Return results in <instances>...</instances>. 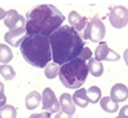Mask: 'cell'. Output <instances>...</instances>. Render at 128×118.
Returning <instances> with one entry per match:
<instances>
[{"label": "cell", "mask_w": 128, "mask_h": 118, "mask_svg": "<svg viewBox=\"0 0 128 118\" xmlns=\"http://www.w3.org/2000/svg\"><path fill=\"white\" fill-rule=\"evenodd\" d=\"M29 118H50V114L48 112H40V114H33L29 116Z\"/></svg>", "instance_id": "cell-25"}, {"label": "cell", "mask_w": 128, "mask_h": 118, "mask_svg": "<svg viewBox=\"0 0 128 118\" xmlns=\"http://www.w3.org/2000/svg\"><path fill=\"white\" fill-rule=\"evenodd\" d=\"M60 104H61L62 111L68 114V115H72L76 112V104L72 101V96L70 94H62L60 97Z\"/></svg>", "instance_id": "cell-13"}, {"label": "cell", "mask_w": 128, "mask_h": 118, "mask_svg": "<svg viewBox=\"0 0 128 118\" xmlns=\"http://www.w3.org/2000/svg\"><path fill=\"white\" fill-rule=\"evenodd\" d=\"M58 72H60V65L50 61V63L46 66L44 75H46V78H48V79H55L58 75Z\"/></svg>", "instance_id": "cell-20"}, {"label": "cell", "mask_w": 128, "mask_h": 118, "mask_svg": "<svg viewBox=\"0 0 128 118\" xmlns=\"http://www.w3.org/2000/svg\"><path fill=\"white\" fill-rule=\"evenodd\" d=\"M5 87H4V83L0 82V108H2L4 105H6V101H7V97L5 95Z\"/></svg>", "instance_id": "cell-23"}, {"label": "cell", "mask_w": 128, "mask_h": 118, "mask_svg": "<svg viewBox=\"0 0 128 118\" xmlns=\"http://www.w3.org/2000/svg\"><path fill=\"white\" fill-rule=\"evenodd\" d=\"M119 116L122 118H128V105H125V107H122V108L120 109Z\"/></svg>", "instance_id": "cell-26"}, {"label": "cell", "mask_w": 128, "mask_h": 118, "mask_svg": "<svg viewBox=\"0 0 128 118\" xmlns=\"http://www.w3.org/2000/svg\"><path fill=\"white\" fill-rule=\"evenodd\" d=\"M13 59V53L8 45L6 44H0V63L2 65L8 64Z\"/></svg>", "instance_id": "cell-18"}, {"label": "cell", "mask_w": 128, "mask_h": 118, "mask_svg": "<svg viewBox=\"0 0 128 118\" xmlns=\"http://www.w3.org/2000/svg\"><path fill=\"white\" fill-rule=\"evenodd\" d=\"M94 54H96V59H97L98 61H100V63H101V60L116 61L120 59V56H119L115 51L110 49L107 43H105V42H101V43L98 45L94 51Z\"/></svg>", "instance_id": "cell-9"}, {"label": "cell", "mask_w": 128, "mask_h": 118, "mask_svg": "<svg viewBox=\"0 0 128 118\" xmlns=\"http://www.w3.org/2000/svg\"><path fill=\"white\" fill-rule=\"evenodd\" d=\"M72 101L76 105L80 107V108H86L90 103L88 96H86V89L82 88V89H78L77 91H74V96H72Z\"/></svg>", "instance_id": "cell-14"}, {"label": "cell", "mask_w": 128, "mask_h": 118, "mask_svg": "<svg viewBox=\"0 0 128 118\" xmlns=\"http://www.w3.org/2000/svg\"><path fill=\"white\" fill-rule=\"evenodd\" d=\"M27 31H26V27L24 28H19V29H15V30L8 31L5 34V40L7 43L12 45L14 47L20 46L21 43L24 40V38L27 37Z\"/></svg>", "instance_id": "cell-10"}, {"label": "cell", "mask_w": 128, "mask_h": 118, "mask_svg": "<svg viewBox=\"0 0 128 118\" xmlns=\"http://www.w3.org/2000/svg\"><path fill=\"white\" fill-rule=\"evenodd\" d=\"M116 118H122V117H120V116H118V117H116Z\"/></svg>", "instance_id": "cell-30"}, {"label": "cell", "mask_w": 128, "mask_h": 118, "mask_svg": "<svg viewBox=\"0 0 128 118\" xmlns=\"http://www.w3.org/2000/svg\"><path fill=\"white\" fill-rule=\"evenodd\" d=\"M88 72L91 73L93 77H101L102 73H104V66L101 64L100 61H98L96 58H91L88 59Z\"/></svg>", "instance_id": "cell-16"}, {"label": "cell", "mask_w": 128, "mask_h": 118, "mask_svg": "<svg viewBox=\"0 0 128 118\" xmlns=\"http://www.w3.org/2000/svg\"><path fill=\"white\" fill-rule=\"evenodd\" d=\"M0 74L4 77V79H6V80H13L15 78V71H14V68L10 66V65L6 64V65H0Z\"/></svg>", "instance_id": "cell-22"}, {"label": "cell", "mask_w": 128, "mask_h": 118, "mask_svg": "<svg viewBox=\"0 0 128 118\" xmlns=\"http://www.w3.org/2000/svg\"><path fill=\"white\" fill-rule=\"evenodd\" d=\"M110 97L116 103L126 101L128 98V88L122 83L114 84L111 89V96Z\"/></svg>", "instance_id": "cell-12"}, {"label": "cell", "mask_w": 128, "mask_h": 118, "mask_svg": "<svg viewBox=\"0 0 128 118\" xmlns=\"http://www.w3.org/2000/svg\"><path fill=\"white\" fill-rule=\"evenodd\" d=\"M52 60L57 65H64L79 57L85 42L72 27L62 26L49 36Z\"/></svg>", "instance_id": "cell-1"}, {"label": "cell", "mask_w": 128, "mask_h": 118, "mask_svg": "<svg viewBox=\"0 0 128 118\" xmlns=\"http://www.w3.org/2000/svg\"><path fill=\"white\" fill-rule=\"evenodd\" d=\"M42 110L48 114H55L61 110L60 101H57L56 95L50 88H46L42 93Z\"/></svg>", "instance_id": "cell-6"}, {"label": "cell", "mask_w": 128, "mask_h": 118, "mask_svg": "<svg viewBox=\"0 0 128 118\" xmlns=\"http://www.w3.org/2000/svg\"><path fill=\"white\" fill-rule=\"evenodd\" d=\"M105 34H106V28L102 21L99 17H92L88 22L85 29L82 31L80 36H83L82 37L83 39H90L93 43H98L105 37Z\"/></svg>", "instance_id": "cell-5"}, {"label": "cell", "mask_w": 128, "mask_h": 118, "mask_svg": "<svg viewBox=\"0 0 128 118\" xmlns=\"http://www.w3.org/2000/svg\"><path fill=\"white\" fill-rule=\"evenodd\" d=\"M88 66L86 60L78 57L60 67L58 77L61 82L66 88L76 89L85 83L88 75Z\"/></svg>", "instance_id": "cell-4"}, {"label": "cell", "mask_w": 128, "mask_h": 118, "mask_svg": "<svg viewBox=\"0 0 128 118\" xmlns=\"http://www.w3.org/2000/svg\"><path fill=\"white\" fill-rule=\"evenodd\" d=\"M24 60L34 67L46 68L52 59L49 38L41 35H28L20 45Z\"/></svg>", "instance_id": "cell-3"}, {"label": "cell", "mask_w": 128, "mask_h": 118, "mask_svg": "<svg viewBox=\"0 0 128 118\" xmlns=\"http://www.w3.org/2000/svg\"><path fill=\"white\" fill-rule=\"evenodd\" d=\"M124 59H125L126 64H127V66H128V49H126L125 52H124Z\"/></svg>", "instance_id": "cell-29"}, {"label": "cell", "mask_w": 128, "mask_h": 118, "mask_svg": "<svg viewBox=\"0 0 128 118\" xmlns=\"http://www.w3.org/2000/svg\"><path fill=\"white\" fill-rule=\"evenodd\" d=\"M42 101V96H41L37 91H30L29 94H27L26 100H24V104L28 110H34L37 105L40 104V102Z\"/></svg>", "instance_id": "cell-15"}, {"label": "cell", "mask_w": 128, "mask_h": 118, "mask_svg": "<svg viewBox=\"0 0 128 118\" xmlns=\"http://www.w3.org/2000/svg\"><path fill=\"white\" fill-rule=\"evenodd\" d=\"M86 96H88V101L91 103H97L101 97V90L100 88L97 87V86H91L86 90Z\"/></svg>", "instance_id": "cell-19"}, {"label": "cell", "mask_w": 128, "mask_h": 118, "mask_svg": "<svg viewBox=\"0 0 128 118\" xmlns=\"http://www.w3.org/2000/svg\"><path fill=\"white\" fill-rule=\"evenodd\" d=\"M64 15L52 5H41L26 15L27 35H41L49 38L55 30L62 27Z\"/></svg>", "instance_id": "cell-2"}, {"label": "cell", "mask_w": 128, "mask_h": 118, "mask_svg": "<svg viewBox=\"0 0 128 118\" xmlns=\"http://www.w3.org/2000/svg\"><path fill=\"white\" fill-rule=\"evenodd\" d=\"M79 57L83 58L84 60H88V59H91V58H92V52H91V50H90L88 47L85 46L84 49H83V51H82V53L79 54Z\"/></svg>", "instance_id": "cell-24"}, {"label": "cell", "mask_w": 128, "mask_h": 118, "mask_svg": "<svg viewBox=\"0 0 128 118\" xmlns=\"http://www.w3.org/2000/svg\"><path fill=\"white\" fill-rule=\"evenodd\" d=\"M68 20H69V23L71 24V27L76 31H83L86 27V24H88V19L84 16H80L76 10L70 12Z\"/></svg>", "instance_id": "cell-11"}, {"label": "cell", "mask_w": 128, "mask_h": 118, "mask_svg": "<svg viewBox=\"0 0 128 118\" xmlns=\"http://www.w3.org/2000/svg\"><path fill=\"white\" fill-rule=\"evenodd\" d=\"M0 118H16V109L10 104L4 105L0 108Z\"/></svg>", "instance_id": "cell-21"}, {"label": "cell", "mask_w": 128, "mask_h": 118, "mask_svg": "<svg viewBox=\"0 0 128 118\" xmlns=\"http://www.w3.org/2000/svg\"><path fill=\"white\" fill-rule=\"evenodd\" d=\"M6 14H7L6 10L4 9V8H1V7H0V20H1V19H5Z\"/></svg>", "instance_id": "cell-28"}, {"label": "cell", "mask_w": 128, "mask_h": 118, "mask_svg": "<svg viewBox=\"0 0 128 118\" xmlns=\"http://www.w3.org/2000/svg\"><path fill=\"white\" fill-rule=\"evenodd\" d=\"M110 22L112 27L121 29L128 24V9L124 6H115L110 13Z\"/></svg>", "instance_id": "cell-7"}, {"label": "cell", "mask_w": 128, "mask_h": 118, "mask_svg": "<svg viewBox=\"0 0 128 118\" xmlns=\"http://www.w3.org/2000/svg\"><path fill=\"white\" fill-rule=\"evenodd\" d=\"M100 107L102 110H105L106 112H110V114L116 112L119 110V104L115 101H113L110 96H105L101 98Z\"/></svg>", "instance_id": "cell-17"}, {"label": "cell", "mask_w": 128, "mask_h": 118, "mask_svg": "<svg viewBox=\"0 0 128 118\" xmlns=\"http://www.w3.org/2000/svg\"><path fill=\"white\" fill-rule=\"evenodd\" d=\"M55 118H72V115H68L65 112H58L57 115L55 116Z\"/></svg>", "instance_id": "cell-27"}, {"label": "cell", "mask_w": 128, "mask_h": 118, "mask_svg": "<svg viewBox=\"0 0 128 118\" xmlns=\"http://www.w3.org/2000/svg\"><path fill=\"white\" fill-rule=\"evenodd\" d=\"M4 23L10 29V31H12L19 28L26 27V17L20 15L15 9H10L4 19Z\"/></svg>", "instance_id": "cell-8"}]
</instances>
